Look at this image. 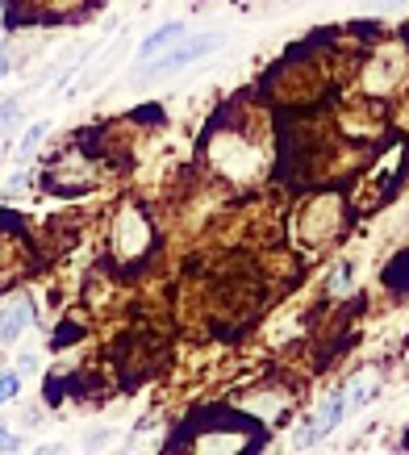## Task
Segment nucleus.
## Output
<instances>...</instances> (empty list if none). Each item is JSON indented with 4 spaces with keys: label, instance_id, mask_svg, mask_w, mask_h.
Listing matches in <instances>:
<instances>
[{
    "label": "nucleus",
    "instance_id": "f257e3e1",
    "mask_svg": "<svg viewBox=\"0 0 409 455\" xmlns=\"http://www.w3.org/2000/svg\"><path fill=\"white\" fill-rule=\"evenodd\" d=\"M221 46V34H196V38H184L180 46H172L167 55H155L147 59L142 68H138V80H155V76H172V71L188 68L196 59H204L209 51H218Z\"/></svg>",
    "mask_w": 409,
    "mask_h": 455
},
{
    "label": "nucleus",
    "instance_id": "f03ea898",
    "mask_svg": "<svg viewBox=\"0 0 409 455\" xmlns=\"http://www.w3.org/2000/svg\"><path fill=\"white\" fill-rule=\"evenodd\" d=\"M342 414H347V393H330L326 405L317 410V422H309V427L297 435V443L305 447V443H317V439H326L330 430L342 422Z\"/></svg>",
    "mask_w": 409,
    "mask_h": 455
},
{
    "label": "nucleus",
    "instance_id": "7ed1b4c3",
    "mask_svg": "<svg viewBox=\"0 0 409 455\" xmlns=\"http://www.w3.org/2000/svg\"><path fill=\"white\" fill-rule=\"evenodd\" d=\"M150 247V226L138 213H122V226H117V251L122 255H147Z\"/></svg>",
    "mask_w": 409,
    "mask_h": 455
},
{
    "label": "nucleus",
    "instance_id": "20e7f679",
    "mask_svg": "<svg viewBox=\"0 0 409 455\" xmlns=\"http://www.w3.org/2000/svg\"><path fill=\"white\" fill-rule=\"evenodd\" d=\"M184 38V21H172V26H159L155 34H147L142 38V46H138V59L147 63V59H155V55H164L172 42H180Z\"/></svg>",
    "mask_w": 409,
    "mask_h": 455
},
{
    "label": "nucleus",
    "instance_id": "39448f33",
    "mask_svg": "<svg viewBox=\"0 0 409 455\" xmlns=\"http://www.w3.org/2000/svg\"><path fill=\"white\" fill-rule=\"evenodd\" d=\"M376 380H381V376L372 372V368L355 376V380H351V397H347V414H351V410H359V405H368V401L381 393V385H376Z\"/></svg>",
    "mask_w": 409,
    "mask_h": 455
},
{
    "label": "nucleus",
    "instance_id": "423d86ee",
    "mask_svg": "<svg viewBox=\"0 0 409 455\" xmlns=\"http://www.w3.org/2000/svg\"><path fill=\"white\" fill-rule=\"evenodd\" d=\"M26 322H29V301H17L9 314H4V322H0V343H13L17 334L26 331Z\"/></svg>",
    "mask_w": 409,
    "mask_h": 455
},
{
    "label": "nucleus",
    "instance_id": "0eeeda50",
    "mask_svg": "<svg viewBox=\"0 0 409 455\" xmlns=\"http://www.w3.org/2000/svg\"><path fill=\"white\" fill-rule=\"evenodd\" d=\"M17 117H21V100H17V97L0 100V134H13V130H17Z\"/></svg>",
    "mask_w": 409,
    "mask_h": 455
},
{
    "label": "nucleus",
    "instance_id": "6e6552de",
    "mask_svg": "<svg viewBox=\"0 0 409 455\" xmlns=\"http://www.w3.org/2000/svg\"><path fill=\"white\" fill-rule=\"evenodd\" d=\"M351 289V263H339L334 276H330V292H347Z\"/></svg>",
    "mask_w": 409,
    "mask_h": 455
},
{
    "label": "nucleus",
    "instance_id": "1a4fd4ad",
    "mask_svg": "<svg viewBox=\"0 0 409 455\" xmlns=\"http://www.w3.org/2000/svg\"><path fill=\"white\" fill-rule=\"evenodd\" d=\"M42 134H46V125H34V130H29L26 139H21V147H17V155H21V159H29V155H34V147H38L42 142Z\"/></svg>",
    "mask_w": 409,
    "mask_h": 455
},
{
    "label": "nucleus",
    "instance_id": "9d476101",
    "mask_svg": "<svg viewBox=\"0 0 409 455\" xmlns=\"http://www.w3.org/2000/svg\"><path fill=\"white\" fill-rule=\"evenodd\" d=\"M17 388H21L17 372H4V376H0V405H4V401H13V397H17Z\"/></svg>",
    "mask_w": 409,
    "mask_h": 455
},
{
    "label": "nucleus",
    "instance_id": "9b49d317",
    "mask_svg": "<svg viewBox=\"0 0 409 455\" xmlns=\"http://www.w3.org/2000/svg\"><path fill=\"white\" fill-rule=\"evenodd\" d=\"M21 188H29V176H26V172H17V176L9 180V193H21Z\"/></svg>",
    "mask_w": 409,
    "mask_h": 455
},
{
    "label": "nucleus",
    "instance_id": "f8f14e48",
    "mask_svg": "<svg viewBox=\"0 0 409 455\" xmlns=\"http://www.w3.org/2000/svg\"><path fill=\"white\" fill-rule=\"evenodd\" d=\"M9 68H13V63H9V46H4V42H0V80H4V76H9Z\"/></svg>",
    "mask_w": 409,
    "mask_h": 455
},
{
    "label": "nucleus",
    "instance_id": "ddd939ff",
    "mask_svg": "<svg viewBox=\"0 0 409 455\" xmlns=\"http://www.w3.org/2000/svg\"><path fill=\"white\" fill-rule=\"evenodd\" d=\"M17 447V435H9V430H0V451H13Z\"/></svg>",
    "mask_w": 409,
    "mask_h": 455
},
{
    "label": "nucleus",
    "instance_id": "4468645a",
    "mask_svg": "<svg viewBox=\"0 0 409 455\" xmlns=\"http://www.w3.org/2000/svg\"><path fill=\"white\" fill-rule=\"evenodd\" d=\"M372 9H393V4H401V0H368Z\"/></svg>",
    "mask_w": 409,
    "mask_h": 455
}]
</instances>
